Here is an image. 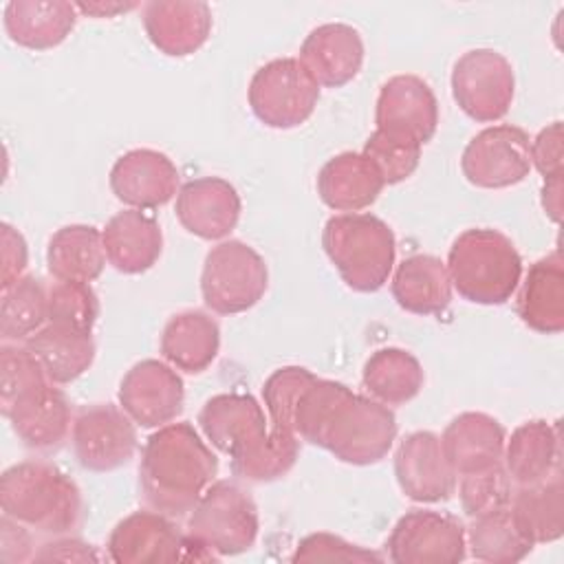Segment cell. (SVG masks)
<instances>
[{
    "label": "cell",
    "instance_id": "1",
    "mask_svg": "<svg viewBox=\"0 0 564 564\" xmlns=\"http://www.w3.org/2000/svg\"><path fill=\"white\" fill-rule=\"evenodd\" d=\"M293 425L300 441L324 447L348 465H372L397 438L394 412L333 379H313L297 397Z\"/></svg>",
    "mask_w": 564,
    "mask_h": 564
},
{
    "label": "cell",
    "instance_id": "2",
    "mask_svg": "<svg viewBox=\"0 0 564 564\" xmlns=\"http://www.w3.org/2000/svg\"><path fill=\"white\" fill-rule=\"evenodd\" d=\"M267 423L262 405L240 392L216 394L198 412L205 438L231 458L234 476L247 482L278 480L297 460V434L278 432Z\"/></svg>",
    "mask_w": 564,
    "mask_h": 564
},
{
    "label": "cell",
    "instance_id": "3",
    "mask_svg": "<svg viewBox=\"0 0 564 564\" xmlns=\"http://www.w3.org/2000/svg\"><path fill=\"white\" fill-rule=\"evenodd\" d=\"M218 474V458L192 423L156 427L145 441L139 463L143 502L170 518L187 516Z\"/></svg>",
    "mask_w": 564,
    "mask_h": 564
},
{
    "label": "cell",
    "instance_id": "4",
    "mask_svg": "<svg viewBox=\"0 0 564 564\" xmlns=\"http://www.w3.org/2000/svg\"><path fill=\"white\" fill-rule=\"evenodd\" d=\"M0 509L15 522L46 535H68L82 522V491L51 463L24 460L0 476Z\"/></svg>",
    "mask_w": 564,
    "mask_h": 564
},
{
    "label": "cell",
    "instance_id": "5",
    "mask_svg": "<svg viewBox=\"0 0 564 564\" xmlns=\"http://www.w3.org/2000/svg\"><path fill=\"white\" fill-rule=\"evenodd\" d=\"M452 289L471 304H505L522 278V258L498 229L474 227L456 236L447 253Z\"/></svg>",
    "mask_w": 564,
    "mask_h": 564
},
{
    "label": "cell",
    "instance_id": "6",
    "mask_svg": "<svg viewBox=\"0 0 564 564\" xmlns=\"http://www.w3.org/2000/svg\"><path fill=\"white\" fill-rule=\"evenodd\" d=\"M322 247L352 291H379L394 267L397 240L388 223L375 214L330 216L322 231Z\"/></svg>",
    "mask_w": 564,
    "mask_h": 564
},
{
    "label": "cell",
    "instance_id": "7",
    "mask_svg": "<svg viewBox=\"0 0 564 564\" xmlns=\"http://www.w3.org/2000/svg\"><path fill=\"white\" fill-rule=\"evenodd\" d=\"M258 529L260 518L253 498L234 480H216L187 513L185 533L220 557L249 551Z\"/></svg>",
    "mask_w": 564,
    "mask_h": 564
},
{
    "label": "cell",
    "instance_id": "8",
    "mask_svg": "<svg viewBox=\"0 0 564 564\" xmlns=\"http://www.w3.org/2000/svg\"><path fill=\"white\" fill-rule=\"evenodd\" d=\"M269 286L264 258L242 240H223L203 262L200 293L207 308L236 315L256 306Z\"/></svg>",
    "mask_w": 564,
    "mask_h": 564
},
{
    "label": "cell",
    "instance_id": "9",
    "mask_svg": "<svg viewBox=\"0 0 564 564\" xmlns=\"http://www.w3.org/2000/svg\"><path fill=\"white\" fill-rule=\"evenodd\" d=\"M247 99L258 121L275 130H289L313 115L319 86L297 57H280L253 73Z\"/></svg>",
    "mask_w": 564,
    "mask_h": 564
},
{
    "label": "cell",
    "instance_id": "10",
    "mask_svg": "<svg viewBox=\"0 0 564 564\" xmlns=\"http://www.w3.org/2000/svg\"><path fill=\"white\" fill-rule=\"evenodd\" d=\"M452 95L458 108L478 123L502 119L513 101L511 62L494 48H471L452 68Z\"/></svg>",
    "mask_w": 564,
    "mask_h": 564
},
{
    "label": "cell",
    "instance_id": "11",
    "mask_svg": "<svg viewBox=\"0 0 564 564\" xmlns=\"http://www.w3.org/2000/svg\"><path fill=\"white\" fill-rule=\"evenodd\" d=\"M394 564H458L467 555V535L458 518L432 509H410L388 535Z\"/></svg>",
    "mask_w": 564,
    "mask_h": 564
},
{
    "label": "cell",
    "instance_id": "12",
    "mask_svg": "<svg viewBox=\"0 0 564 564\" xmlns=\"http://www.w3.org/2000/svg\"><path fill=\"white\" fill-rule=\"evenodd\" d=\"M531 139L511 123L489 126L480 130L463 150V176L482 189L511 187L531 172Z\"/></svg>",
    "mask_w": 564,
    "mask_h": 564
},
{
    "label": "cell",
    "instance_id": "13",
    "mask_svg": "<svg viewBox=\"0 0 564 564\" xmlns=\"http://www.w3.org/2000/svg\"><path fill=\"white\" fill-rule=\"evenodd\" d=\"M134 421L112 403H95L77 412L73 421V452L88 471H115L123 467L137 449Z\"/></svg>",
    "mask_w": 564,
    "mask_h": 564
},
{
    "label": "cell",
    "instance_id": "14",
    "mask_svg": "<svg viewBox=\"0 0 564 564\" xmlns=\"http://www.w3.org/2000/svg\"><path fill=\"white\" fill-rule=\"evenodd\" d=\"M377 130L425 145L438 128V101L427 82L416 75L390 77L377 97Z\"/></svg>",
    "mask_w": 564,
    "mask_h": 564
},
{
    "label": "cell",
    "instance_id": "15",
    "mask_svg": "<svg viewBox=\"0 0 564 564\" xmlns=\"http://www.w3.org/2000/svg\"><path fill=\"white\" fill-rule=\"evenodd\" d=\"M183 379L170 364L159 359L134 364L119 386V405L139 427L172 423L183 410Z\"/></svg>",
    "mask_w": 564,
    "mask_h": 564
},
{
    "label": "cell",
    "instance_id": "16",
    "mask_svg": "<svg viewBox=\"0 0 564 564\" xmlns=\"http://www.w3.org/2000/svg\"><path fill=\"white\" fill-rule=\"evenodd\" d=\"M394 476L401 491L414 502H443L452 498L458 482L441 436L430 430L412 432L399 443Z\"/></svg>",
    "mask_w": 564,
    "mask_h": 564
},
{
    "label": "cell",
    "instance_id": "17",
    "mask_svg": "<svg viewBox=\"0 0 564 564\" xmlns=\"http://www.w3.org/2000/svg\"><path fill=\"white\" fill-rule=\"evenodd\" d=\"M106 546L115 564L185 562L187 533L165 513L134 511L115 524Z\"/></svg>",
    "mask_w": 564,
    "mask_h": 564
},
{
    "label": "cell",
    "instance_id": "18",
    "mask_svg": "<svg viewBox=\"0 0 564 564\" xmlns=\"http://www.w3.org/2000/svg\"><path fill=\"white\" fill-rule=\"evenodd\" d=\"M110 189L130 209H152L178 194V170L159 150L137 148L121 154L110 170Z\"/></svg>",
    "mask_w": 564,
    "mask_h": 564
},
{
    "label": "cell",
    "instance_id": "19",
    "mask_svg": "<svg viewBox=\"0 0 564 564\" xmlns=\"http://www.w3.org/2000/svg\"><path fill=\"white\" fill-rule=\"evenodd\" d=\"M174 212L189 234L203 240H220L238 225L242 203L229 181L220 176H200L181 185Z\"/></svg>",
    "mask_w": 564,
    "mask_h": 564
},
{
    "label": "cell",
    "instance_id": "20",
    "mask_svg": "<svg viewBox=\"0 0 564 564\" xmlns=\"http://www.w3.org/2000/svg\"><path fill=\"white\" fill-rule=\"evenodd\" d=\"M148 40L163 55L196 53L212 33V9L200 0H152L141 9Z\"/></svg>",
    "mask_w": 564,
    "mask_h": 564
},
{
    "label": "cell",
    "instance_id": "21",
    "mask_svg": "<svg viewBox=\"0 0 564 564\" xmlns=\"http://www.w3.org/2000/svg\"><path fill=\"white\" fill-rule=\"evenodd\" d=\"M300 62L317 82V86L341 88L352 82L361 70V35L350 24H319L304 37L300 48Z\"/></svg>",
    "mask_w": 564,
    "mask_h": 564
},
{
    "label": "cell",
    "instance_id": "22",
    "mask_svg": "<svg viewBox=\"0 0 564 564\" xmlns=\"http://www.w3.org/2000/svg\"><path fill=\"white\" fill-rule=\"evenodd\" d=\"M502 465L516 487L538 485L562 474V436L557 421L533 419L505 441Z\"/></svg>",
    "mask_w": 564,
    "mask_h": 564
},
{
    "label": "cell",
    "instance_id": "23",
    "mask_svg": "<svg viewBox=\"0 0 564 564\" xmlns=\"http://www.w3.org/2000/svg\"><path fill=\"white\" fill-rule=\"evenodd\" d=\"M505 427L485 412H463L454 416L443 436V449L458 476L502 463Z\"/></svg>",
    "mask_w": 564,
    "mask_h": 564
},
{
    "label": "cell",
    "instance_id": "24",
    "mask_svg": "<svg viewBox=\"0 0 564 564\" xmlns=\"http://www.w3.org/2000/svg\"><path fill=\"white\" fill-rule=\"evenodd\" d=\"M383 178L361 152H341L328 159L317 174V194L335 212L355 214L370 207L381 189Z\"/></svg>",
    "mask_w": 564,
    "mask_h": 564
},
{
    "label": "cell",
    "instance_id": "25",
    "mask_svg": "<svg viewBox=\"0 0 564 564\" xmlns=\"http://www.w3.org/2000/svg\"><path fill=\"white\" fill-rule=\"evenodd\" d=\"M516 308L520 319L535 333L557 335L564 330V260L560 251L529 267Z\"/></svg>",
    "mask_w": 564,
    "mask_h": 564
},
{
    "label": "cell",
    "instance_id": "26",
    "mask_svg": "<svg viewBox=\"0 0 564 564\" xmlns=\"http://www.w3.org/2000/svg\"><path fill=\"white\" fill-rule=\"evenodd\" d=\"M101 238L108 262L128 275L154 267L163 251L159 223L141 209H123L115 214L101 229Z\"/></svg>",
    "mask_w": 564,
    "mask_h": 564
},
{
    "label": "cell",
    "instance_id": "27",
    "mask_svg": "<svg viewBox=\"0 0 564 564\" xmlns=\"http://www.w3.org/2000/svg\"><path fill=\"white\" fill-rule=\"evenodd\" d=\"M15 436L33 452H55L73 432V410L66 394L55 383L44 386L37 394L7 414Z\"/></svg>",
    "mask_w": 564,
    "mask_h": 564
},
{
    "label": "cell",
    "instance_id": "28",
    "mask_svg": "<svg viewBox=\"0 0 564 564\" xmlns=\"http://www.w3.org/2000/svg\"><path fill=\"white\" fill-rule=\"evenodd\" d=\"M77 13L75 2L66 0H11L4 7V31L18 46L46 51L70 35Z\"/></svg>",
    "mask_w": 564,
    "mask_h": 564
},
{
    "label": "cell",
    "instance_id": "29",
    "mask_svg": "<svg viewBox=\"0 0 564 564\" xmlns=\"http://www.w3.org/2000/svg\"><path fill=\"white\" fill-rule=\"evenodd\" d=\"M397 304L414 315H441L452 302V280L441 258L414 253L405 258L390 284Z\"/></svg>",
    "mask_w": 564,
    "mask_h": 564
},
{
    "label": "cell",
    "instance_id": "30",
    "mask_svg": "<svg viewBox=\"0 0 564 564\" xmlns=\"http://www.w3.org/2000/svg\"><path fill=\"white\" fill-rule=\"evenodd\" d=\"M220 348V328L203 311L172 315L161 333V355L183 372L198 375L212 366Z\"/></svg>",
    "mask_w": 564,
    "mask_h": 564
},
{
    "label": "cell",
    "instance_id": "31",
    "mask_svg": "<svg viewBox=\"0 0 564 564\" xmlns=\"http://www.w3.org/2000/svg\"><path fill=\"white\" fill-rule=\"evenodd\" d=\"M24 344L55 386L75 381L95 361L93 333L82 328L46 322Z\"/></svg>",
    "mask_w": 564,
    "mask_h": 564
},
{
    "label": "cell",
    "instance_id": "32",
    "mask_svg": "<svg viewBox=\"0 0 564 564\" xmlns=\"http://www.w3.org/2000/svg\"><path fill=\"white\" fill-rule=\"evenodd\" d=\"M101 231L93 225L59 227L46 249V267L62 282H93L106 267Z\"/></svg>",
    "mask_w": 564,
    "mask_h": 564
},
{
    "label": "cell",
    "instance_id": "33",
    "mask_svg": "<svg viewBox=\"0 0 564 564\" xmlns=\"http://www.w3.org/2000/svg\"><path fill=\"white\" fill-rule=\"evenodd\" d=\"M509 511L520 531L535 544L555 542L564 533V480L562 474L544 482L516 487Z\"/></svg>",
    "mask_w": 564,
    "mask_h": 564
},
{
    "label": "cell",
    "instance_id": "34",
    "mask_svg": "<svg viewBox=\"0 0 564 564\" xmlns=\"http://www.w3.org/2000/svg\"><path fill=\"white\" fill-rule=\"evenodd\" d=\"M366 390L386 405H403L412 401L423 388V368L419 359L403 348L375 350L361 372Z\"/></svg>",
    "mask_w": 564,
    "mask_h": 564
},
{
    "label": "cell",
    "instance_id": "35",
    "mask_svg": "<svg viewBox=\"0 0 564 564\" xmlns=\"http://www.w3.org/2000/svg\"><path fill=\"white\" fill-rule=\"evenodd\" d=\"M48 322V289L35 275H22L2 289L0 337L7 344H22Z\"/></svg>",
    "mask_w": 564,
    "mask_h": 564
},
{
    "label": "cell",
    "instance_id": "36",
    "mask_svg": "<svg viewBox=\"0 0 564 564\" xmlns=\"http://www.w3.org/2000/svg\"><path fill=\"white\" fill-rule=\"evenodd\" d=\"M465 535L471 557L487 564H513L533 549V542L520 531L509 507L471 518Z\"/></svg>",
    "mask_w": 564,
    "mask_h": 564
},
{
    "label": "cell",
    "instance_id": "37",
    "mask_svg": "<svg viewBox=\"0 0 564 564\" xmlns=\"http://www.w3.org/2000/svg\"><path fill=\"white\" fill-rule=\"evenodd\" d=\"M48 377L26 344L0 346V408L7 416L13 408L48 386Z\"/></svg>",
    "mask_w": 564,
    "mask_h": 564
},
{
    "label": "cell",
    "instance_id": "38",
    "mask_svg": "<svg viewBox=\"0 0 564 564\" xmlns=\"http://www.w3.org/2000/svg\"><path fill=\"white\" fill-rule=\"evenodd\" d=\"M456 487H458L460 507L469 518L507 509L511 505V496L516 489L502 463L480 471L463 474Z\"/></svg>",
    "mask_w": 564,
    "mask_h": 564
},
{
    "label": "cell",
    "instance_id": "39",
    "mask_svg": "<svg viewBox=\"0 0 564 564\" xmlns=\"http://www.w3.org/2000/svg\"><path fill=\"white\" fill-rule=\"evenodd\" d=\"M99 317V300L88 282L55 280L48 286V322L93 333Z\"/></svg>",
    "mask_w": 564,
    "mask_h": 564
},
{
    "label": "cell",
    "instance_id": "40",
    "mask_svg": "<svg viewBox=\"0 0 564 564\" xmlns=\"http://www.w3.org/2000/svg\"><path fill=\"white\" fill-rule=\"evenodd\" d=\"M361 154L377 167L386 185H394L414 174L421 161V145L375 130Z\"/></svg>",
    "mask_w": 564,
    "mask_h": 564
},
{
    "label": "cell",
    "instance_id": "41",
    "mask_svg": "<svg viewBox=\"0 0 564 564\" xmlns=\"http://www.w3.org/2000/svg\"><path fill=\"white\" fill-rule=\"evenodd\" d=\"M291 562H383V555L339 535L317 531L297 542Z\"/></svg>",
    "mask_w": 564,
    "mask_h": 564
},
{
    "label": "cell",
    "instance_id": "42",
    "mask_svg": "<svg viewBox=\"0 0 564 564\" xmlns=\"http://www.w3.org/2000/svg\"><path fill=\"white\" fill-rule=\"evenodd\" d=\"M531 165L544 176H562L564 172V159H562V121H553L546 128H542L535 139H531L529 145Z\"/></svg>",
    "mask_w": 564,
    "mask_h": 564
},
{
    "label": "cell",
    "instance_id": "43",
    "mask_svg": "<svg viewBox=\"0 0 564 564\" xmlns=\"http://www.w3.org/2000/svg\"><path fill=\"white\" fill-rule=\"evenodd\" d=\"M0 286H9L15 280L24 275L26 262H29V249L24 236L9 223H2L0 227Z\"/></svg>",
    "mask_w": 564,
    "mask_h": 564
},
{
    "label": "cell",
    "instance_id": "44",
    "mask_svg": "<svg viewBox=\"0 0 564 564\" xmlns=\"http://www.w3.org/2000/svg\"><path fill=\"white\" fill-rule=\"evenodd\" d=\"M33 555H35V551H33V540H31L29 527H24L2 513V518H0V560H2V564L29 562V560H33Z\"/></svg>",
    "mask_w": 564,
    "mask_h": 564
},
{
    "label": "cell",
    "instance_id": "45",
    "mask_svg": "<svg viewBox=\"0 0 564 564\" xmlns=\"http://www.w3.org/2000/svg\"><path fill=\"white\" fill-rule=\"evenodd\" d=\"M97 562L99 555L93 551L90 544L70 538V535H55L51 542H44L40 551L33 555V562Z\"/></svg>",
    "mask_w": 564,
    "mask_h": 564
},
{
    "label": "cell",
    "instance_id": "46",
    "mask_svg": "<svg viewBox=\"0 0 564 564\" xmlns=\"http://www.w3.org/2000/svg\"><path fill=\"white\" fill-rule=\"evenodd\" d=\"M542 209L553 223H560V218H562V176L544 178Z\"/></svg>",
    "mask_w": 564,
    "mask_h": 564
},
{
    "label": "cell",
    "instance_id": "47",
    "mask_svg": "<svg viewBox=\"0 0 564 564\" xmlns=\"http://www.w3.org/2000/svg\"><path fill=\"white\" fill-rule=\"evenodd\" d=\"M77 11L93 18H115L119 13L132 11L139 7V2H75Z\"/></svg>",
    "mask_w": 564,
    "mask_h": 564
}]
</instances>
